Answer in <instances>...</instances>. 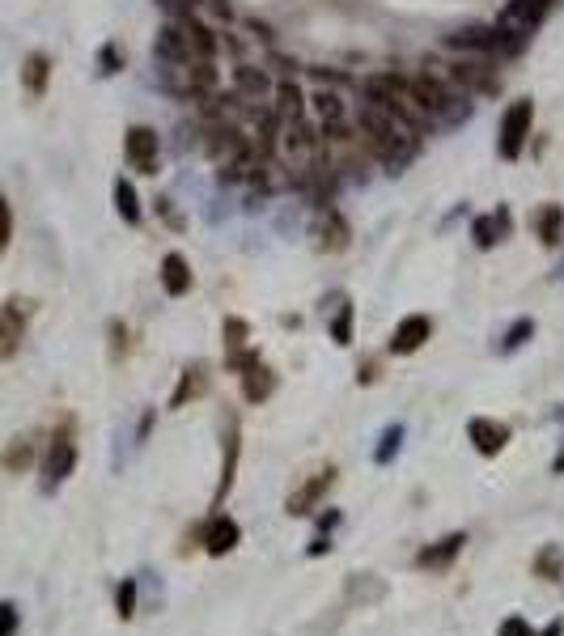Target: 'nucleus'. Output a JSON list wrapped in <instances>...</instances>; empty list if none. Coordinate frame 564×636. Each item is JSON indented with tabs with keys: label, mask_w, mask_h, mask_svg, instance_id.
Instances as JSON below:
<instances>
[{
	"label": "nucleus",
	"mask_w": 564,
	"mask_h": 636,
	"mask_svg": "<svg viewBox=\"0 0 564 636\" xmlns=\"http://www.w3.org/2000/svg\"><path fill=\"white\" fill-rule=\"evenodd\" d=\"M111 191H115V212H119V217L128 225H140V196H136L132 179H123V174H119Z\"/></svg>",
	"instance_id": "obj_23"
},
{
	"label": "nucleus",
	"mask_w": 564,
	"mask_h": 636,
	"mask_svg": "<svg viewBox=\"0 0 564 636\" xmlns=\"http://www.w3.org/2000/svg\"><path fill=\"white\" fill-rule=\"evenodd\" d=\"M123 157H128V166L136 174H157V157H162V136L145 123H136V128L123 132Z\"/></svg>",
	"instance_id": "obj_7"
},
{
	"label": "nucleus",
	"mask_w": 564,
	"mask_h": 636,
	"mask_svg": "<svg viewBox=\"0 0 564 636\" xmlns=\"http://www.w3.org/2000/svg\"><path fill=\"white\" fill-rule=\"evenodd\" d=\"M531 225H535V234H539L543 246H560V238H564V208L560 204H543L531 217Z\"/></svg>",
	"instance_id": "obj_22"
},
{
	"label": "nucleus",
	"mask_w": 564,
	"mask_h": 636,
	"mask_svg": "<svg viewBox=\"0 0 564 636\" xmlns=\"http://www.w3.org/2000/svg\"><path fill=\"white\" fill-rule=\"evenodd\" d=\"M467 437H471V446L480 450L484 458H497L509 446V429L497 424V420H488V416H471L467 420Z\"/></svg>",
	"instance_id": "obj_14"
},
{
	"label": "nucleus",
	"mask_w": 564,
	"mask_h": 636,
	"mask_svg": "<svg viewBox=\"0 0 564 636\" xmlns=\"http://www.w3.org/2000/svg\"><path fill=\"white\" fill-rule=\"evenodd\" d=\"M276 391V374L263 361H255L251 369H242V399L246 403H263V399H272Z\"/></svg>",
	"instance_id": "obj_21"
},
{
	"label": "nucleus",
	"mask_w": 564,
	"mask_h": 636,
	"mask_svg": "<svg viewBox=\"0 0 564 636\" xmlns=\"http://www.w3.org/2000/svg\"><path fill=\"white\" fill-rule=\"evenodd\" d=\"M352 132H357V145H365L391 174H399L420 149V136L408 123H399L391 111H382L374 102H361L352 111Z\"/></svg>",
	"instance_id": "obj_1"
},
{
	"label": "nucleus",
	"mask_w": 564,
	"mask_h": 636,
	"mask_svg": "<svg viewBox=\"0 0 564 636\" xmlns=\"http://www.w3.org/2000/svg\"><path fill=\"white\" fill-rule=\"evenodd\" d=\"M30 463H34V441L30 437H17L13 446L0 454V467H5V471H26Z\"/></svg>",
	"instance_id": "obj_26"
},
{
	"label": "nucleus",
	"mask_w": 564,
	"mask_h": 636,
	"mask_svg": "<svg viewBox=\"0 0 564 636\" xmlns=\"http://www.w3.org/2000/svg\"><path fill=\"white\" fill-rule=\"evenodd\" d=\"M208 378H213V374H208V365L204 361H191L179 374V386H174V395H170V408L179 412V408H187L191 399H200L208 391Z\"/></svg>",
	"instance_id": "obj_17"
},
{
	"label": "nucleus",
	"mask_w": 564,
	"mask_h": 636,
	"mask_svg": "<svg viewBox=\"0 0 564 636\" xmlns=\"http://www.w3.org/2000/svg\"><path fill=\"white\" fill-rule=\"evenodd\" d=\"M162 289L170 293V297H187L191 293V263L179 255V251H170L166 259H162Z\"/></svg>",
	"instance_id": "obj_20"
},
{
	"label": "nucleus",
	"mask_w": 564,
	"mask_h": 636,
	"mask_svg": "<svg viewBox=\"0 0 564 636\" xmlns=\"http://www.w3.org/2000/svg\"><path fill=\"white\" fill-rule=\"evenodd\" d=\"M26 318H30V302H22V297H9V302L0 306V357L5 361H13L17 348H22Z\"/></svg>",
	"instance_id": "obj_8"
},
{
	"label": "nucleus",
	"mask_w": 564,
	"mask_h": 636,
	"mask_svg": "<svg viewBox=\"0 0 564 636\" xmlns=\"http://www.w3.org/2000/svg\"><path fill=\"white\" fill-rule=\"evenodd\" d=\"M123 68V47L119 43H102L98 51V77H115Z\"/></svg>",
	"instance_id": "obj_32"
},
{
	"label": "nucleus",
	"mask_w": 564,
	"mask_h": 636,
	"mask_svg": "<svg viewBox=\"0 0 564 636\" xmlns=\"http://www.w3.org/2000/svg\"><path fill=\"white\" fill-rule=\"evenodd\" d=\"M310 234H314V246H319V251H344L348 238H352V229L340 217V208L323 204L319 217H314V225H310Z\"/></svg>",
	"instance_id": "obj_10"
},
{
	"label": "nucleus",
	"mask_w": 564,
	"mask_h": 636,
	"mask_svg": "<svg viewBox=\"0 0 564 636\" xmlns=\"http://www.w3.org/2000/svg\"><path fill=\"white\" fill-rule=\"evenodd\" d=\"M9 242H13V208L5 200V191H0V259H5Z\"/></svg>",
	"instance_id": "obj_33"
},
{
	"label": "nucleus",
	"mask_w": 564,
	"mask_h": 636,
	"mask_svg": "<svg viewBox=\"0 0 564 636\" xmlns=\"http://www.w3.org/2000/svg\"><path fill=\"white\" fill-rule=\"evenodd\" d=\"M17 628H22V611H17V603H0V636H17Z\"/></svg>",
	"instance_id": "obj_34"
},
{
	"label": "nucleus",
	"mask_w": 564,
	"mask_h": 636,
	"mask_svg": "<svg viewBox=\"0 0 564 636\" xmlns=\"http://www.w3.org/2000/svg\"><path fill=\"white\" fill-rule=\"evenodd\" d=\"M47 81H51V56H47V51H30V56L22 60V90L30 98H43Z\"/></svg>",
	"instance_id": "obj_19"
},
{
	"label": "nucleus",
	"mask_w": 564,
	"mask_h": 636,
	"mask_svg": "<svg viewBox=\"0 0 564 636\" xmlns=\"http://www.w3.org/2000/svg\"><path fill=\"white\" fill-rule=\"evenodd\" d=\"M526 340H535V318H518V323H514V327H509V331L501 335L497 352H501V357H509V352L526 348Z\"/></svg>",
	"instance_id": "obj_25"
},
{
	"label": "nucleus",
	"mask_w": 564,
	"mask_h": 636,
	"mask_svg": "<svg viewBox=\"0 0 564 636\" xmlns=\"http://www.w3.org/2000/svg\"><path fill=\"white\" fill-rule=\"evenodd\" d=\"M497 636H531V624H526L522 615H509V620L497 628Z\"/></svg>",
	"instance_id": "obj_36"
},
{
	"label": "nucleus",
	"mask_w": 564,
	"mask_h": 636,
	"mask_svg": "<svg viewBox=\"0 0 564 636\" xmlns=\"http://www.w3.org/2000/svg\"><path fill=\"white\" fill-rule=\"evenodd\" d=\"M467 547V535L463 530H454V535H446V539H437V543H429V547H420L416 552V569L420 573H446L450 564L458 560V552Z\"/></svg>",
	"instance_id": "obj_11"
},
{
	"label": "nucleus",
	"mask_w": 564,
	"mask_h": 636,
	"mask_svg": "<svg viewBox=\"0 0 564 636\" xmlns=\"http://www.w3.org/2000/svg\"><path fill=\"white\" fill-rule=\"evenodd\" d=\"M539 636H564V620H552V624H548V628H543Z\"/></svg>",
	"instance_id": "obj_37"
},
{
	"label": "nucleus",
	"mask_w": 564,
	"mask_h": 636,
	"mask_svg": "<svg viewBox=\"0 0 564 636\" xmlns=\"http://www.w3.org/2000/svg\"><path fill=\"white\" fill-rule=\"evenodd\" d=\"M543 0H509V5L497 13V30H505V34H514V39H531V30H535V22L543 17Z\"/></svg>",
	"instance_id": "obj_9"
},
{
	"label": "nucleus",
	"mask_w": 564,
	"mask_h": 636,
	"mask_svg": "<svg viewBox=\"0 0 564 636\" xmlns=\"http://www.w3.org/2000/svg\"><path fill=\"white\" fill-rule=\"evenodd\" d=\"M531 128H535V102L531 98H514L505 106L501 115V132H497V153L505 162H518L526 140H531Z\"/></svg>",
	"instance_id": "obj_4"
},
{
	"label": "nucleus",
	"mask_w": 564,
	"mask_h": 636,
	"mask_svg": "<svg viewBox=\"0 0 564 636\" xmlns=\"http://www.w3.org/2000/svg\"><path fill=\"white\" fill-rule=\"evenodd\" d=\"M361 90H365V102L382 106V111H391L399 123H408L416 136L433 132V119H429L425 106H420V98H416V90H412V81H408V77L374 73V77H365V81H361Z\"/></svg>",
	"instance_id": "obj_2"
},
{
	"label": "nucleus",
	"mask_w": 564,
	"mask_h": 636,
	"mask_svg": "<svg viewBox=\"0 0 564 636\" xmlns=\"http://www.w3.org/2000/svg\"><path fill=\"white\" fill-rule=\"evenodd\" d=\"M560 547H543V552L535 556V573L543 577V581H560Z\"/></svg>",
	"instance_id": "obj_31"
},
{
	"label": "nucleus",
	"mask_w": 564,
	"mask_h": 636,
	"mask_svg": "<svg viewBox=\"0 0 564 636\" xmlns=\"http://www.w3.org/2000/svg\"><path fill=\"white\" fill-rule=\"evenodd\" d=\"M73 467H77V433H73V420H64L51 433L47 454H43V492H56L73 475Z\"/></svg>",
	"instance_id": "obj_5"
},
{
	"label": "nucleus",
	"mask_w": 564,
	"mask_h": 636,
	"mask_svg": "<svg viewBox=\"0 0 564 636\" xmlns=\"http://www.w3.org/2000/svg\"><path fill=\"white\" fill-rule=\"evenodd\" d=\"M429 335H433V318L429 314H408L391 335V352L395 357H412V352H420L429 344Z\"/></svg>",
	"instance_id": "obj_12"
},
{
	"label": "nucleus",
	"mask_w": 564,
	"mask_h": 636,
	"mask_svg": "<svg viewBox=\"0 0 564 636\" xmlns=\"http://www.w3.org/2000/svg\"><path fill=\"white\" fill-rule=\"evenodd\" d=\"M238 543H242V526L229 514H213V518L204 522V543L200 547H204L208 556H229Z\"/></svg>",
	"instance_id": "obj_13"
},
{
	"label": "nucleus",
	"mask_w": 564,
	"mask_h": 636,
	"mask_svg": "<svg viewBox=\"0 0 564 636\" xmlns=\"http://www.w3.org/2000/svg\"><path fill=\"white\" fill-rule=\"evenodd\" d=\"M115 611H119V620H132V615H136V577H123V581H119Z\"/></svg>",
	"instance_id": "obj_30"
},
{
	"label": "nucleus",
	"mask_w": 564,
	"mask_h": 636,
	"mask_svg": "<svg viewBox=\"0 0 564 636\" xmlns=\"http://www.w3.org/2000/svg\"><path fill=\"white\" fill-rule=\"evenodd\" d=\"M221 335H225V352H242L246 340H251V327H246V318H234V314H229V318H225V327H221Z\"/></svg>",
	"instance_id": "obj_29"
},
{
	"label": "nucleus",
	"mask_w": 564,
	"mask_h": 636,
	"mask_svg": "<svg viewBox=\"0 0 564 636\" xmlns=\"http://www.w3.org/2000/svg\"><path fill=\"white\" fill-rule=\"evenodd\" d=\"M336 467H319V471H310L302 484H297L293 492H289V501H285V514H293V518H306V514H314L319 509V501L331 492V484H336Z\"/></svg>",
	"instance_id": "obj_6"
},
{
	"label": "nucleus",
	"mask_w": 564,
	"mask_h": 636,
	"mask_svg": "<svg viewBox=\"0 0 564 636\" xmlns=\"http://www.w3.org/2000/svg\"><path fill=\"white\" fill-rule=\"evenodd\" d=\"M238 454H242V433H238V420L229 416V420H225V450H221V480H217V497H213V505H221V501H225V492L234 488Z\"/></svg>",
	"instance_id": "obj_15"
},
{
	"label": "nucleus",
	"mask_w": 564,
	"mask_h": 636,
	"mask_svg": "<svg viewBox=\"0 0 564 636\" xmlns=\"http://www.w3.org/2000/svg\"><path fill=\"white\" fill-rule=\"evenodd\" d=\"M310 111H314V128H319V136L327 140V145H348V140H357V132H352V111L340 90H327V85H319L310 98Z\"/></svg>",
	"instance_id": "obj_3"
},
{
	"label": "nucleus",
	"mask_w": 564,
	"mask_h": 636,
	"mask_svg": "<svg viewBox=\"0 0 564 636\" xmlns=\"http://www.w3.org/2000/svg\"><path fill=\"white\" fill-rule=\"evenodd\" d=\"M340 526V509H331V514H323L319 518V530H314V539H310V547H306V556H323V552H331V530Z\"/></svg>",
	"instance_id": "obj_27"
},
{
	"label": "nucleus",
	"mask_w": 564,
	"mask_h": 636,
	"mask_svg": "<svg viewBox=\"0 0 564 636\" xmlns=\"http://www.w3.org/2000/svg\"><path fill=\"white\" fill-rule=\"evenodd\" d=\"M306 94H302V85L297 81H276V90H272V115L276 123H293V119H306Z\"/></svg>",
	"instance_id": "obj_16"
},
{
	"label": "nucleus",
	"mask_w": 564,
	"mask_h": 636,
	"mask_svg": "<svg viewBox=\"0 0 564 636\" xmlns=\"http://www.w3.org/2000/svg\"><path fill=\"white\" fill-rule=\"evenodd\" d=\"M543 5H552V0H543Z\"/></svg>",
	"instance_id": "obj_38"
},
{
	"label": "nucleus",
	"mask_w": 564,
	"mask_h": 636,
	"mask_svg": "<svg viewBox=\"0 0 564 636\" xmlns=\"http://www.w3.org/2000/svg\"><path fill=\"white\" fill-rule=\"evenodd\" d=\"M403 437H408V429H403V424H386L382 437H378V446H374V463H378V467H391V463H395V454L403 450Z\"/></svg>",
	"instance_id": "obj_24"
},
{
	"label": "nucleus",
	"mask_w": 564,
	"mask_h": 636,
	"mask_svg": "<svg viewBox=\"0 0 564 636\" xmlns=\"http://www.w3.org/2000/svg\"><path fill=\"white\" fill-rule=\"evenodd\" d=\"M123 352H128V327H123V323H111V357L119 361Z\"/></svg>",
	"instance_id": "obj_35"
},
{
	"label": "nucleus",
	"mask_w": 564,
	"mask_h": 636,
	"mask_svg": "<svg viewBox=\"0 0 564 636\" xmlns=\"http://www.w3.org/2000/svg\"><path fill=\"white\" fill-rule=\"evenodd\" d=\"M505 234H509V212L505 208L488 212V217H475V225H471V238H475L480 251H492L497 242H505Z\"/></svg>",
	"instance_id": "obj_18"
},
{
	"label": "nucleus",
	"mask_w": 564,
	"mask_h": 636,
	"mask_svg": "<svg viewBox=\"0 0 564 636\" xmlns=\"http://www.w3.org/2000/svg\"><path fill=\"white\" fill-rule=\"evenodd\" d=\"M331 340H336L340 348L352 344V306H348V297H336V314H331Z\"/></svg>",
	"instance_id": "obj_28"
}]
</instances>
